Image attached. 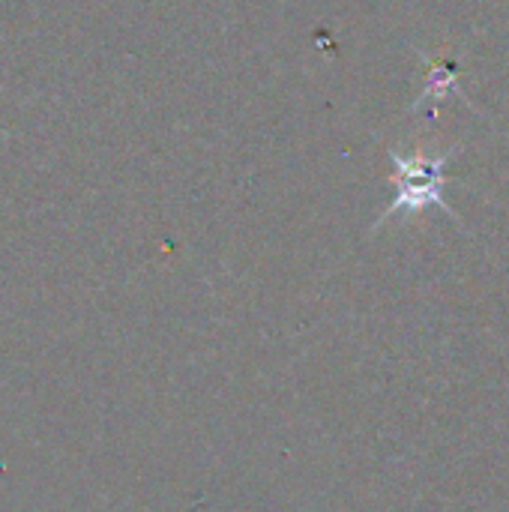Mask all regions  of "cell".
Wrapping results in <instances>:
<instances>
[{"label":"cell","mask_w":509,"mask_h":512,"mask_svg":"<svg viewBox=\"0 0 509 512\" xmlns=\"http://www.w3.org/2000/svg\"><path fill=\"white\" fill-rule=\"evenodd\" d=\"M393 165H396V201L390 204V210L381 216L378 225H384L390 216H396L399 210H423L426 204H441L447 207V201L441 198V177H444V165H447V156H438V159H426V156H414V159H405L399 153H390Z\"/></svg>","instance_id":"obj_1"}]
</instances>
